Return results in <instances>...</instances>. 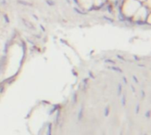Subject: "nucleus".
<instances>
[{"label":"nucleus","instance_id":"nucleus-2","mask_svg":"<svg viewBox=\"0 0 151 135\" xmlns=\"http://www.w3.org/2000/svg\"><path fill=\"white\" fill-rule=\"evenodd\" d=\"M150 14V9L147 8L144 4H142L138 10L137 11L134 13V15L132 17V20L136 22V23H142V22H146V19L148 18V16Z\"/></svg>","mask_w":151,"mask_h":135},{"label":"nucleus","instance_id":"nucleus-6","mask_svg":"<svg viewBox=\"0 0 151 135\" xmlns=\"http://www.w3.org/2000/svg\"><path fill=\"white\" fill-rule=\"evenodd\" d=\"M50 133H51V125H50L48 127V135H51Z\"/></svg>","mask_w":151,"mask_h":135},{"label":"nucleus","instance_id":"nucleus-7","mask_svg":"<svg viewBox=\"0 0 151 135\" xmlns=\"http://www.w3.org/2000/svg\"><path fill=\"white\" fill-rule=\"evenodd\" d=\"M108 109H109V108L107 107V108H106V111H106V113H105V116H106V117L108 116Z\"/></svg>","mask_w":151,"mask_h":135},{"label":"nucleus","instance_id":"nucleus-5","mask_svg":"<svg viewBox=\"0 0 151 135\" xmlns=\"http://www.w3.org/2000/svg\"><path fill=\"white\" fill-rule=\"evenodd\" d=\"M119 1V0H106V2L109 3V4H117Z\"/></svg>","mask_w":151,"mask_h":135},{"label":"nucleus","instance_id":"nucleus-4","mask_svg":"<svg viewBox=\"0 0 151 135\" xmlns=\"http://www.w3.org/2000/svg\"><path fill=\"white\" fill-rule=\"evenodd\" d=\"M106 3V0H93V8H100Z\"/></svg>","mask_w":151,"mask_h":135},{"label":"nucleus","instance_id":"nucleus-1","mask_svg":"<svg viewBox=\"0 0 151 135\" xmlns=\"http://www.w3.org/2000/svg\"><path fill=\"white\" fill-rule=\"evenodd\" d=\"M142 5V4L138 0H123L121 2L119 11L125 18L132 19V17Z\"/></svg>","mask_w":151,"mask_h":135},{"label":"nucleus","instance_id":"nucleus-8","mask_svg":"<svg viewBox=\"0 0 151 135\" xmlns=\"http://www.w3.org/2000/svg\"><path fill=\"white\" fill-rule=\"evenodd\" d=\"M136 113H139V106L136 107Z\"/></svg>","mask_w":151,"mask_h":135},{"label":"nucleus","instance_id":"nucleus-3","mask_svg":"<svg viewBox=\"0 0 151 135\" xmlns=\"http://www.w3.org/2000/svg\"><path fill=\"white\" fill-rule=\"evenodd\" d=\"M81 8L84 10H89L93 8V0H76Z\"/></svg>","mask_w":151,"mask_h":135},{"label":"nucleus","instance_id":"nucleus-9","mask_svg":"<svg viewBox=\"0 0 151 135\" xmlns=\"http://www.w3.org/2000/svg\"><path fill=\"white\" fill-rule=\"evenodd\" d=\"M138 1H139V2H141L142 4H143V3H144V2H145L146 0H138Z\"/></svg>","mask_w":151,"mask_h":135}]
</instances>
